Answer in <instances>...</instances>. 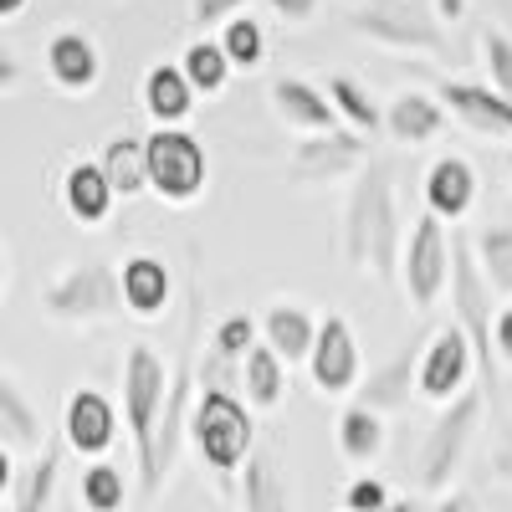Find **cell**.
I'll return each instance as SVG.
<instances>
[{
	"label": "cell",
	"mask_w": 512,
	"mask_h": 512,
	"mask_svg": "<svg viewBox=\"0 0 512 512\" xmlns=\"http://www.w3.org/2000/svg\"><path fill=\"white\" fill-rule=\"evenodd\" d=\"M400 282H405L410 308L420 313H431L441 303V292L451 287V236H446V221H436L431 210L410 226L400 246Z\"/></svg>",
	"instance_id": "9"
},
{
	"label": "cell",
	"mask_w": 512,
	"mask_h": 512,
	"mask_svg": "<svg viewBox=\"0 0 512 512\" xmlns=\"http://www.w3.org/2000/svg\"><path fill=\"white\" fill-rule=\"evenodd\" d=\"M77 502H82V512H123L128 507V477L113 461H88L77 477Z\"/></svg>",
	"instance_id": "32"
},
{
	"label": "cell",
	"mask_w": 512,
	"mask_h": 512,
	"mask_svg": "<svg viewBox=\"0 0 512 512\" xmlns=\"http://www.w3.org/2000/svg\"><path fill=\"white\" fill-rule=\"evenodd\" d=\"M390 507H395V497L379 477H354L344 487V512H390Z\"/></svg>",
	"instance_id": "38"
},
{
	"label": "cell",
	"mask_w": 512,
	"mask_h": 512,
	"mask_svg": "<svg viewBox=\"0 0 512 512\" xmlns=\"http://www.w3.org/2000/svg\"><path fill=\"white\" fill-rule=\"evenodd\" d=\"M21 88V57L0 41V93H16Z\"/></svg>",
	"instance_id": "42"
},
{
	"label": "cell",
	"mask_w": 512,
	"mask_h": 512,
	"mask_svg": "<svg viewBox=\"0 0 512 512\" xmlns=\"http://www.w3.org/2000/svg\"><path fill=\"white\" fill-rule=\"evenodd\" d=\"M41 313L67 328L113 323L123 313V282L113 262H72L41 287Z\"/></svg>",
	"instance_id": "5"
},
{
	"label": "cell",
	"mask_w": 512,
	"mask_h": 512,
	"mask_svg": "<svg viewBox=\"0 0 512 512\" xmlns=\"http://www.w3.org/2000/svg\"><path fill=\"white\" fill-rule=\"evenodd\" d=\"M456 16H466V0H436V21H441V26L456 21Z\"/></svg>",
	"instance_id": "46"
},
{
	"label": "cell",
	"mask_w": 512,
	"mask_h": 512,
	"mask_svg": "<svg viewBox=\"0 0 512 512\" xmlns=\"http://www.w3.org/2000/svg\"><path fill=\"white\" fill-rule=\"evenodd\" d=\"M384 441H390V431H384V415L379 410L344 405V415H338V456H344L349 466L379 461L384 456Z\"/></svg>",
	"instance_id": "29"
},
{
	"label": "cell",
	"mask_w": 512,
	"mask_h": 512,
	"mask_svg": "<svg viewBox=\"0 0 512 512\" xmlns=\"http://www.w3.org/2000/svg\"><path fill=\"white\" fill-rule=\"evenodd\" d=\"M472 344H466V333L456 323H441L431 333V344L420 349V374H415V395L420 400H431V405H451L461 390H472Z\"/></svg>",
	"instance_id": "10"
},
{
	"label": "cell",
	"mask_w": 512,
	"mask_h": 512,
	"mask_svg": "<svg viewBox=\"0 0 512 512\" xmlns=\"http://www.w3.org/2000/svg\"><path fill=\"white\" fill-rule=\"evenodd\" d=\"M0 292H6V251H0Z\"/></svg>",
	"instance_id": "49"
},
{
	"label": "cell",
	"mask_w": 512,
	"mask_h": 512,
	"mask_svg": "<svg viewBox=\"0 0 512 512\" xmlns=\"http://www.w3.org/2000/svg\"><path fill=\"white\" fill-rule=\"evenodd\" d=\"M144 169H149V190L164 205H190L205 190V149L185 128L144 134Z\"/></svg>",
	"instance_id": "8"
},
{
	"label": "cell",
	"mask_w": 512,
	"mask_h": 512,
	"mask_svg": "<svg viewBox=\"0 0 512 512\" xmlns=\"http://www.w3.org/2000/svg\"><path fill=\"white\" fill-rule=\"evenodd\" d=\"M221 52L231 57V67H256V62L267 57V31H262V21L236 16L231 26H221Z\"/></svg>",
	"instance_id": "36"
},
{
	"label": "cell",
	"mask_w": 512,
	"mask_h": 512,
	"mask_svg": "<svg viewBox=\"0 0 512 512\" xmlns=\"http://www.w3.org/2000/svg\"><path fill=\"white\" fill-rule=\"evenodd\" d=\"M16 451H6V446H0V497H11V487H16Z\"/></svg>",
	"instance_id": "44"
},
{
	"label": "cell",
	"mask_w": 512,
	"mask_h": 512,
	"mask_svg": "<svg viewBox=\"0 0 512 512\" xmlns=\"http://www.w3.org/2000/svg\"><path fill=\"white\" fill-rule=\"evenodd\" d=\"M349 31L374 41V47L410 52V57H441V62L456 57L451 31L436 21V11H420L415 0H369V6H354Z\"/></svg>",
	"instance_id": "6"
},
{
	"label": "cell",
	"mask_w": 512,
	"mask_h": 512,
	"mask_svg": "<svg viewBox=\"0 0 512 512\" xmlns=\"http://www.w3.org/2000/svg\"><path fill=\"white\" fill-rule=\"evenodd\" d=\"M267 6H272V16L287 21V26H308V21L318 16L323 0H267Z\"/></svg>",
	"instance_id": "41"
},
{
	"label": "cell",
	"mask_w": 512,
	"mask_h": 512,
	"mask_svg": "<svg viewBox=\"0 0 512 512\" xmlns=\"http://www.w3.org/2000/svg\"><path fill=\"white\" fill-rule=\"evenodd\" d=\"M272 108H277V118H282L287 128H297L303 139L344 128V123H338V108L328 103V93L318 88V82H308V77H272Z\"/></svg>",
	"instance_id": "18"
},
{
	"label": "cell",
	"mask_w": 512,
	"mask_h": 512,
	"mask_svg": "<svg viewBox=\"0 0 512 512\" xmlns=\"http://www.w3.org/2000/svg\"><path fill=\"white\" fill-rule=\"evenodd\" d=\"M441 128H446V103L425 88H405V93L390 98V108H384V134L405 149L441 139Z\"/></svg>",
	"instance_id": "22"
},
{
	"label": "cell",
	"mask_w": 512,
	"mask_h": 512,
	"mask_svg": "<svg viewBox=\"0 0 512 512\" xmlns=\"http://www.w3.org/2000/svg\"><path fill=\"white\" fill-rule=\"evenodd\" d=\"M241 6H246V0H190V21L205 31V26H231L236 16H241Z\"/></svg>",
	"instance_id": "39"
},
{
	"label": "cell",
	"mask_w": 512,
	"mask_h": 512,
	"mask_svg": "<svg viewBox=\"0 0 512 512\" xmlns=\"http://www.w3.org/2000/svg\"><path fill=\"white\" fill-rule=\"evenodd\" d=\"M507 180H512V154H507Z\"/></svg>",
	"instance_id": "50"
},
{
	"label": "cell",
	"mask_w": 512,
	"mask_h": 512,
	"mask_svg": "<svg viewBox=\"0 0 512 512\" xmlns=\"http://www.w3.org/2000/svg\"><path fill=\"white\" fill-rule=\"evenodd\" d=\"M241 384H246V405L251 410H277L282 395H287V364L267 344H256L241 359Z\"/></svg>",
	"instance_id": "31"
},
{
	"label": "cell",
	"mask_w": 512,
	"mask_h": 512,
	"mask_svg": "<svg viewBox=\"0 0 512 512\" xmlns=\"http://www.w3.org/2000/svg\"><path fill=\"white\" fill-rule=\"evenodd\" d=\"M180 72H185V82L195 93H221L226 82H231V57L221 52V41H210V36H200V41H190L185 47V57H180Z\"/></svg>",
	"instance_id": "33"
},
{
	"label": "cell",
	"mask_w": 512,
	"mask_h": 512,
	"mask_svg": "<svg viewBox=\"0 0 512 512\" xmlns=\"http://www.w3.org/2000/svg\"><path fill=\"white\" fill-rule=\"evenodd\" d=\"M369 159H374V154H369V139H364V134H354V128H333V134L297 139L287 169H292L297 185L318 190V185H333V180L354 175V169H364Z\"/></svg>",
	"instance_id": "11"
},
{
	"label": "cell",
	"mask_w": 512,
	"mask_h": 512,
	"mask_svg": "<svg viewBox=\"0 0 512 512\" xmlns=\"http://www.w3.org/2000/svg\"><path fill=\"white\" fill-rule=\"evenodd\" d=\"M251 349H256V323H251V313H231V318L216 323V333H210V349H205V354H216L221 364L241 369V359H246Z\"/></svg>",
	"instance_id": "35"
},
{
	"label": "cell",
	"mask_w": 512,
	"mask_h": 512,
	"mask_svg": "<svg viewBox=\"0 0 512 512\" xmlns=\"http://www.w3.org/2000/svg\"><path fill=\"white\" fill-rule=\"evenodd\" d=\"M190 390H195V364L190 354L175 364V379H169V400H164V420H159V441H154V487L164 492V482L175 477L185 436H190Z\"/></svg>",
	"instance_id": "15"
},
{
	"label": "cell",
	"mask_w": 512,
	"mask_h": 512,
	"mask_svg": "<svg viewBox=\"0 0 512 512\" xmlns=\"http://www.w3.org/2000/svg\"><path fill=\"white\" fill-rule=\"evenodd\" d=\"M425 512H472V497H466V492H446L436 507H425Z\"/></svg>",
	"instance_id": "45"
},
{
	"label": "cell",
	"mask_w": 512,
	"mask_h": 512,
	"mask_svg": "<svg viewBox=\"0 0 512 512\" xmlns=\"http://www.w3.org/2000/svg\"><path fill=\"white\" fill-rule=\"evenodd\" d=\"M308 374L323 395H354L364 384V364H359V338L349 328L344 313H328L318 323V344H313V359H308Z\"/></svg>",
	"instance_id": "12"
},
{
	"label": "cell",
	"mask_w": 512,
	"mask_h": 512,
	"mask_svg": "<svg viewBox=\"0 0 512 512\" xmlns=\"http://www.w3.org/2000/svg\"><path fill=\"white\" fill-rule=\"evenodd\" d=\"M113 441H118V405L103 390H72L62 405V446L72 456L103 461Z\"/></svg>",
	"instance_id": "13"
},
{
	"label": "cell",
	"mask_w": 512,
	"mask_h": 512,
	"mask_svg": "<svg viewBox=\"0 0 512 512\" xmlns=\"http://www.w3.org/2000/svg\"><path fill=\"white\" fill-rule=\"evenodd\" d=\"M318 323H323V318H313V308H303V303H267V313H262V344H267L282 364L313 359Z\"/></svg>",
	"instance_id": "24"
},
{
	"label": "cell",
	"mask_w": 512,
	"mask_h": 512,
	"mask_svg": "<svg viewBox=\"0 0 512 512\" xmlns=\"http://www.w3.org/2000/svg\"><path fill=\"white\" fill-rule=\"evenodd\" d=\"M472 251H477V267H482L487 287H492L497 297H512V226H507V221L487 226V231L472 241Z\"/></svg>",
	"instance_id": "34"
},
{
	"label": "cell",
	"mask_w": 512,
	"mask_h": 512,
	"mask_svg": "<svg viewBox=\"0 0 512 512\" xmlns=\"http://www.w3.org/2000/svg\"><path fill=\"white\" fill-rule=\"evenodd\" d=\"M26 6H31V0H0V21H16Z\"/></svg>",
	"instance_id": "47"
},
{
	"label": "cell",
	"mask_w": 512,
	"mask_h": 512,
	"mask_svg": "<svg viewBox=\"0 0 512 512\" xmlns=\"http://www.w3.org/2000/svg\"><path fill=\"white\" fill-rule=\"evenodd\" d=\"M169 364L154 344H134L123 354V425L134 441V461H139V497L154 502V441H159V420H164V400H169Z\"/></svg>",
	"instance_id": "2"
},
{
	"label": "cell",
	"mask_w": 512,
	"mask_h": 512,
	"mask_svg": "<svg viewBox=\"0 0 512 512\" xmlns=\"http://www.w3.org/2000/svg\"><path fill=\"white\" fill-rule=\"evenodd\" d=\"M436 98L446 103L451 118H461L466 128H477L487 139H512V98H502L487 82H466V77H441Z\"/></svg>",
	"instance_id": "14"
},
{
	"label": "cell",
	"mask_w": 512,
	"mask_h": 512,
	"mask_svg": "<svg viewBox=\"0 0 512 512\" xmlns=\"http://www.w3.org/2000/svg\"><path fill=\"white\" fill-rule=\"evenodd\" d=\"M451 303H456L451 323L466 333V344H472L487 410H497V344H492V328H497L502 308H497V292L487 287V277L477 267V251H472L466 236H451Z\"/></svg>",
	"instance_id": "4"
},
{
	"label": "cell",
	"mask_w": 512,
	"mask_h": 512,
	"mask_svg": "<svg viewBox=\"0 0 512 512\" xmlns=\"http://www.w3.org/2000/svg\"><path fill=\"white\" fill-rule=\"evenodd\" d=\"M390 164L369 159L344 205V262L364 277L400 272V216H395V185Z\"/></svg>",
	"instance_id": "1"
},
{
	"label": "cell",
	"mask_w": 512,
	"mask_h": 512,
	"mask_svg": "<svg viewBox=\"0 0 512 512\" xmlns=\"http://www.w3.org/2000/svg\"><path fill=\"white\" fill-rule=\"evenodd\" d=\"M98 164H103V175H108V185H113V195H118V200H134V195H144V190H149L144 139H139V134H128V128L103 144Z\"/></svg>",
	"instance_id": "28"
},
{
	"label": "cell",
	"mask_w": 512,
	"mask_h": 512,
	"mask_svg": "<svg viewBox=\"0 0 512 512\" xmlns=\"http://www.w3.org/2000/svg\"><path fill=\"white\" fill-rule=\"evenodd\" d=\"M472 205H477V169L461 154H441L425 169V210L436 221H461L472 216Z\"/></svg>",
	"instance_id": "20"
},
{
	"label": "cell",
	"mask_w": 512,
	"mask_h": 512,
	"mask_svg": "<svg viewBox=\"0 0 512 512\" xmlns=\"http://www.w3.org/2000/svg\"><path fill=\"white\" fill-rule=\"evenodd\" d=\"M390 512H420V502H410V497H395V507Z\"/></svg>",
	"instance_id": "48"
},
{
	"label": "cell",
	"mask_w": 512,
	"mask_h": 512,
	"mask_svg": "<svg viewBox=\"0 0 512 512\" xmlns=\"http://www.w3.org/2000/svg\"><path fill=\"white\" fill-rule=\"evenodd\" d=\"M492 344H497V359L512 364V303L497 313V328H492Z\"/></svg>",
	"instance_id": "43"
},
{
	"label": "cell",
	"mask_w": 512,
	"mask_h": 512,
	"mask_svg": "<svg viewBox=\"0 0 512 512\" xmlns=\"http://www.w3.org/2000/svg\"><path fill=\"white\" fill-rule=\"evenodd\" d=\"M323 93H328V103L338 108V123L344 128H354V134H379L384 128V113H379V103H374V93L364 88L359 77H344V72H333L328 82H323Z\"/></svg>",
	"instance_id": "30"
},
{
	"label": "cell",
	"mask_w": 512,
	"mask_h": 512,
	"mask_svg": "<svg viewBox=\"0 0 512 512\" xmlns=\"http://www.w3.org/2000/svg\"><path fill=\"white\" fill-rule=\"evenodd\" d=\"M144 108H149V118H154L159 128H180V123L190 118L195 88L185 82L180 62H159V67L144 72Z\"/></svg>",
	"instance_id": "27"
},
{
	"label": "cell",
	"mask_w": 512,
	"mask_h": 512,
	"mask_svg": "<svg viewBox=\"0 0 512 512\" xmlns=\"http://www.w3.org/2000/svg\"><path fill=\"white\" fill-rule=\"evenodd\" d=\"M482 67H487V88L512 98V36H502L492 26L482 31Z\"/></svg>",
	"instance_id": "37"
},
{
	"label": "cell",
	"mask_w": 512,
	"mask_h": 512,
	"mask_svg": "<svg viewBox=\"0 0 512 512\" xmlns=\"http://www.w3.org/2000/svg\"><path fill=\"white\" fill-rule=\"evenodd\" d=\"M241 512H292V487H287V466L277 446H256L251 461L236 477Z\"/></svg>",
	"instance_id": "19"
},
{
	"label": "cell",
	"mask_w": 512,
	"mask_h": 512,
	"mask_svg": "<svg viewBox=\"0 0 512 512\" xmlns=\"http://www.w3.org/2000/svg\"><path fill=\"white\" fill-rule=\"evenodd\" d=\"M113 205H118V195H113V185H108V175H103L98 159H72V164L62 169V210H67L82 231L108 226Z\"/></svg>",
	"instance_id": "17"
},
{
	"label": "cell",
	"mask_w": 512,
	"mask_h": 512,
	"mask_svg": "<svg viewBox=\"0 0 512 512\" xmlns=\"http://www.w3.org/2000/svg\"><path fill=\"white\" fill-rule=\"evenodd\" d=\"M118 282H123V313H134V318H159L169 308V297H175V277H169V267L149 251L123 256Z\"/></svg>",
	"instance_id": "21"
},
{
	"label": "cell",
	"mask_w": 512,
	"mask_h": 512,
	"mask_svg": "<svg viewBox=\"0 0 512 512\" xmlns=\"http://www.w3.org/2000/svg\"><path fill=\"white\" fill-rule=\"evenodd\" d=\"M415 374H420V344H405L390 364H379L374 374H364V384L354 390V405L379 410V415L405 410L410 395H415Z\"/></svg>",
	"instance_id": "23"
},
{
	"label": "cell",
	"mask_w": 512,
	"mask_h": 512,
	"mask_svg": "<svg viewBox=\"0 0 512 512\" xmlns=\"http://www.w3.org/2000/svg\"><path fill=\"white\" fill-rule=\"evenodd\" d=\"M62 436H52L47 446H41L26 466H21V477L11 487V512H52L57 507V482H62Z\"/></svg>",
	"instance_id": "25"
},
{
	"label": "cell",
	"mask_w": 512,
	"mask_h": 512,
	"mask_svg": "<svg viewBox=\"0 0 512 512\" xmlns=\"http://www.w3.org/2000/svg\"><path fill=\"white\" fill-rule=\"evenodd\" d=\"M482 415H487V395L482 390H461L451 405H441L436 425L425 431V441L415 451V482H420V492H446L456 482Z\"/></svg>",
	"instance_id": "7"
},
{
	"label": "cell",
	"mask_w": 512,
	"mask_h": 512,
	"mask_svg": "<svg viewBox=\"0 0 512 512\" xmlns=\"http://www.w3.org/2000/svg\"><path fill=\"white\" fill-rule=\"evenodd\" d=\"M47 77H52V88L62 93H93L98 88V77H103V52H98V41L88 31H57L47 41Z\"/></svg>",
	"instance_id": "16"
},
{
	"label": "cell",
	"mask_w": 512,
	"mask_h": 512,
	"mask_svg": "<svg viewBox=\"0 0 512 512\" xmlns=\"http://www.w3.org/2000/svg\"><path fill=\"white\" fill-rule=\"evenodd\" d=\"M190 441L200 451V461L216 472L221 487H231L241 477V466L251 461L256 441V415L236 390H200L195 410H190Z\"/></svg>",
	"instance_id": "3"
},
{
	"label": "cell",
	"mask_w": 512,
	"mask_h": 512,
	"mask_svg": "<svg viewBox=\"0 0 512 512\" xmlns=\"http://www.w3.org/2000/svg\"><path fill=\"white\" fill-rule=\"evenodd\" d=\"M497 446H492V482H502V487H512V420L507 425H497Z\"/></svg>",
	"instance_id": "40"
},
{
	"label": "cell",
	"mask_w": 512,
	"mask_h": 512,
	"mask_svg": "<svg viewBox=\"0 0 512 512\" xmlns=\"http://www.w3.org/2000/svg\"><path fill=\"white\" fill-rule=\"evenodd\" d=\"M0 446L6 451H41L47 431H41V410L31 405V395L21 390V379L11 369H0Z\"/></svg>",
	"instance_id": "26"
}]
</instances>
